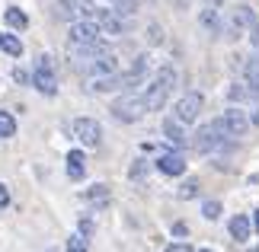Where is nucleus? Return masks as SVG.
Returning <instances> with one entry per match:
<instances>
[{
	"mask_svg": "<svg viewBox=\"0 0 259 252\" xmlns=\"http://www.w3.org/2000/svg\"><path fill=\"white\" fill-rule=\"evenodd\" d=\"M202 106H205V99L198 96V93H189V96H183L176 103V118L183 125H195L198 122V112H202Z\"/></svg>",
	"mask_w": 259,
	"mask_h": 252,
	"instance_id": "obj_8",
	"label": "nucleus"
},
{
	"mask_svg": "<svg viewBox=\"0 0 259 252\" xmlns=\"http://www.w3.org/2000/svg\"><path fill=\"white\" fill-rule=\"evenodd\" d=\"M106 188L109 185H93V191H87V198H106Z\"/></svg>",
	"mask_w": 259,
	"mask_h": 252,
	"instance_id": "obj_26",
	"label": "nucleus"
},
{
	"mask_svg": "<svg viewBox=\"0 0 259 252\" xmlns=\"http://www.w3.org/2000/svg\"><path fill=\"white\" fill-rule=\"evenodd\" d=\"M93 19H96V23H99V26L106 29V32H112V35H118V32H122V29H125V23H122V16H118L115 10H99V7H96V13H93Z\"/></svg>",
	"mask_w": 259,
	"mask_h": 252,
	"instance_id": "obj_11",
	"label": "nucleus"
},
{
	"mask_svg": "<svg viewBox=\"0 0 259 252\" xmlns=\"http://www.w3.org/2000/svg\"><path fill=\"white\" fill-rule=\"evenodd\" d=\"M87 246H90L87 233H71V239H67V249L71 252H87Z\"/></svg>",
	"mask_w": 259,
	"mask_h": 252,
	"instance_id": "obj_19",
	"label": "nucleus"
},
{
	"mask_svg": "<svg viewBox=\"0 0 259 252\" xmlns=\"http://www.w3.org/2000/svg\"><path fill=\"white\" fill-rule=\"evenodd\" d=\"M147 112V106H144V96H122V99H115L112 103V115L118 118V122H138Z\"/></svg>",
	"mask_w": 259,
	"mask_h": 252,
	"instance_id": "obj_4",
	"label": "nucleus"
},
{
	"mask_svg": "<svg viewBox=\"0 0 259 252\" xmlns=\"http://www.w3.org/2000/svg\"><path fill=\"white\" fill-rule=\"evenodd\" d=\"M214 128L221 131L224 137H240V134H246V131H250V115L240 112V109H227L224 115L214 118Z\"/></svg>",
	"mask_w": 259,
	"mask_h": 252,
	"instance_id": "obj_3",
	"label": "nucleus"
},
{
	"mask_svg": "<svg viewBox=\"0 0 259 252\" xmlns=\"http://www.w3.org/2000/svg\"><path fill=\"white\" fill-rule=\"evenodd\" d=\"M243 74L250 83H259V58H250V61L243 64Z\"/></svg>",
	"mask_w": 259,
	"mask_h": 252,
	"instance_id": "obj_20",
	"label": "nucleus"
},
{
	"mask_svg": "<svg viewBox=\"0 0 259 252\" xmlns=\"http://www.w3.org/2000/svg\"><path fill=\"white\" fill-rule=\"evenodd\" d=\"M151 42H154V45H160V42H163V35H160V26H151Z\"/></svg>",
	"mask_w": 259,
	"mask_h": 252,
	"instance_id": "obj_29",
	"label": "nucleus"
},
{
	"mask_svg": "<svg viewBox=\"0 0 259 252\" xmlns=\"http://www.w3.org/2000/svg\"><path fill=\"white\" fill-rule=\"evenodd\" d=\"M173 83H176V70L173 67H160V74H157L151 83H147V89H144L147 112H160V109L166 106V96H170Z\"/></svg>",
	"mask_w": 259,
	"mask_h": 252,
	"instance_id": "obj_1",
	"label": "nucleus"
},
{
	"mask_svg": "<svg viewBox=\"0 0 259 252\" xmlns=\"http://www.w3.org/2000/svg\"><path fill=\"white\" fill-rule=\"evenodd\" d=\"M166 252H192V246L189 243H173V246H166Z\"/></svg>",
	"mask_w": 259,
	"mask_h": 252,
	"instance_id": "obj_27",
	"label": "nucleus"
},
{
	"mask_svg": "<svg viewBox=\"0 0 259 252\" xmlns=\"http://www.w3.org/2000/svg\"><path fill=\"white\" fill-rule=\"evenodd\" d=\"M99 35H103V26L93 16H87L71 26V45H93V42H99Z\"/></svg>",
	"mask_w": 259,
	"mask_h": 252,
	"instance_id": "obj_6",
	"label": "nucleus"
},
{
	"mask_svg": "<svg viewBox=\"0 0 259 252\" xmlns=\"http://www.w3.org/2000/svg\"><path fill=\"white\" fill-rule=\"evenodd\" d=\"M144 74H138V70H132V74H106V77H93L90 80V89L93 93H115V89H128L132 83H141Z\"/></svg>",
	"mask_w": 259,
	"mask_h": 252,
	"instance_id": "obj_2",
	"label": "nucleus"
},
{
	"mask_svg": "<svg viewBox=\"0 0 259 252\" xmlns=\"http://www.w3.org/2000/svg\"><path fill=\"white\" fill-rule=\"evenodd\" d=\"M144 173H147V163H144V160H138V163L132 166V179H141Z\"/></svg>",
	"mask_w": 259,
	"mask_h": 252,
	"instance_id": "obj_24",
	"label": "nucleus"
},
{
	"mask_svg": "<svg viewBox=\"0 0 259 252\" xmlns=\"http://www.w3.org/2000/svg\"><path fill=\"white\" fill-rule=\"evenodd\" d=\"M250 122H253V125H259V109H256V112H253V118H250Z\"/></svg>",
	"mask_w": 259,
	"mask_h": 252,
	"instance_id": "obj_30",
	"label": "nucleus"
},
{
	"mask_svg": "<svg viewBox=\"0 0 259 252\" xmlns=\"http://www.w3.org/2000/svg\"><path fill=\"white\" fill-rule=\"evenodd\" d=\"M135 10H138L135 0H115V13L118 16H135Z\"/></svg>",
	"mask_w": 259,
	"mask_h": 252,
	"instance_id": "obj_21",
	"label": "nucleus"
},
{
	"mask_svg": "<svg viewBox=\"0 0 259 252\" xmlns=\"http://www.w3.org/2000/svg\"><path fill=\"white\" fill-rule=\"evenodd\" d=\"M195 195H198V182H186L179 188V198H195Z\"/></svg>",
	"mask_w": 259,
	"mask_h": 252,
	"instance_id": "obj_23",
	"label": "nucleus"
},
{
	"mask_svg": "<svg viewBox=\"0 0 259 252\" xmlns=\"http://www.w3.org/2000/svg\"><path fill=\"white\" fill-rule=\"evenodd\" d=\"M67 176L77 179V182L87 176V154L83 150H71V154H67Z\"/></svg>",
	"mask_w": 259,
	"mask_h": 252,
	"instance_id": "obj_12",
	"label": "nucleus"
},
{
	"mask_svg": "<svg viewBox=\"0 0 259 252\" xmlns=\"http://www.w3.org/2000/svg\"><path fill=\"white\" fill-rule=\"evenodd\" d=\"M61 7L74 10V13H80V16H93L96 13V7L90 4V0H61Z\"/></svg>",
	"mask_w": 259,
	"mask_h": 252,
	"instance_id": "obj_17",
	"label": "nucleus"
},
{
	"mask_svg": "<svg viewBox=\"0 0 259 252\" xmlns=\"http://www.w3.org/2000/svg\"><path fill=\"white\" fill-rule=\"evenodd\" d=\"M163 134H166V140H170V144H176V147H183V144H186L183 122H179V118H166V122H163Z\"/></svg>",
	"mask_w": 259,
	"mask_h": 252,
	"instance_id": "obj_13",
	"label": "nucleus"
},
{
	"mask_svg": "<svg viewBox=\"0 0 259 252\" xmlns=\"http://www.w3.org/2000/svg\"><path fill=\"white\" fill-rule=\"evenodd\" d=\"M10 205V191H7V185L0 182V208H7Z\"/></svg>",
	"mask_w": 259,
	"mask_h": 252,
	"instance_id": "obj_28",
	"label": "nucleus"
},
{
	"mask_svg": "<svg viewBox=\"0 0 259 252\" xmlns=\"http://www.w3.org/2000/svg\"><path fill=\"white\" fill-rule=\"evenodd\" d=\"M74 137L80 140L83 147H96L99 140H103V125L96 122V118H74Z\"/></svg>",
	"mask_w": 259,
	"mask_h": 252,
	"instance_id": "obj_7",
	"label": "nucleus"
},
{
	"mask_svg": "<svg viewBox=\"0 0 259 252\" xmlns=\"http://www.w3.org/2000/svg\"><path fill=\"white\" fill-rule=\"evenodd\" d=\"M253 227L259 230V208H256V217H253Z\"/></svg>",
	"mask_w": 259,
	"mask_h": 252,
	"instance_id": "obj_31",
	"label": "nucleus"
},
{
	"mask_svg": "<svg viewBox=\"0 0 259 252\" xmlns=\"http://www.w3.org/2000/svg\"><path fill=\"white\" fill-rule=\"evenodd\" d=\"M13 80H16V83H32V77H29L23 67H16V70H13Z\"/></svg>",
	"mask_w": 259,
	"mask_h": 252,
	"instance_id": "obj_25",
	"label": "nucleus"
},
{
	"mask_svg": "<svg viewBox=\"0 0 259 252\" xmlns=\"http://www.w3.org/2000/svg\"><path fill=\"white\" fill-rule=\"evenodd\" d=\"M157 169H160L163 176H183L186 173V157L183 154H163L157 160Z\"/></svg>",
	"mask_w": 259,
	"mask_h": 252,
	"instance_id": "obj_10",
	"label": "nucleus"
},
{
	"mask_svg": "<svg viewBox=\"0 0 259 252\" xmlns=\"http://www.w3.org/2000/svg\"><path fill=\"white\" fill-rule=\"evenodd\" d=\"M211 4H221V0H211Z\"/></svg>",
	"mask_w": 259,
	"mask_h": 252,
	"instance_id": "obj_33",
	"label": "nucleus"
},
{
	"mask_svg": "<svg viewBox=\"0 0 259 252\" xmlns=\"http://www.w3.org/2000/svg\"><path fill=\"white\" fill-rule=\"evenodd\" d=\"M4 19H7V26H10V29H19V32H23V29L29 26V16H26V13H23L19 7H7Z\"/></svg>",
	"mask_w": 259,
	"mask_h": 252,
	"instance_id": "obj_15",
	"label": "nucleus"
},
{
	"mask_svg": "<svg viewBox=\"0 0 259 252\" xmlns=\"http://www.w3.org/2000/svg\"><path fill=\"white\" fill-rule=\"evenodd\" d=\"M202 214H205L208 220H218V217H221V205H218V201H208V205L202 208Z\"/></svg>",
	"mask_w": 259,
	"mask_h": 252,
	"instance_id": "obj_22",
	"label": "nucleus"
},
{
	"mask_svg": "<svg viewBox=\"0 0 259 252\" xmlns=\"http://www.w3.org/2000/svg\"><path fill=\"white\" fill-rule=\"evenodd\" d=\"M227 227H231V236L234 239H240V243H243V239H250V217H246V214H234Z\"/></svg>",
	"mask_w": 259,
	"mask_h": 252,
	"instance_id": "obj_14",
	"label": "nucleus"
},
{
	"mask_svg": "<svg viewBox=\"0 0 259 252\" xmlns=\"http://www.w3.org/2000/svg\"><path fill=\"white\" fill-rule=\"evenodd\" d=\"M32 86L42 96H55L58 93V77H55V70H52V58H48V55L38 58V67H35V74H32Z\"/></svg>",
	"mask_w": 259,
	"mask_h": 252,
	"instance_id": "obj_5",
	"label": "nucleus"
},
{
	"mask_svg": "<svg viewBox=\"0 0 259 252\" xmlns=\"http://www.w3.org/2000/svg\"><path fill=\"white\" fill-rule=\"evenodd\" d=\"M48 252H58V249H48Z\"/></svg>",
	"mask_w": 259,
	"mask_h": 252,
	"instance_id": "obj_35",
	"label": "nucleus"
},
{
	"mask_svg": "<svg viewBox=\"0 0 259 252\" xmlns=\"http://www.w3.org/2000/svg\"><path fill=\"white\" fill-rule=\"evenodd\" d=\"M0 48H4L10 58H19V55H23V42H19L13 32H0Z\"/></svg>",
	"mask_w": 259,
	"mask_h": 252,
	"instance_id": "obj_16",
	"label": "nucleus"
},
{
	"mask_svg": "<svg viewBox=\"0 0 259 252\" xmlns=\"http://www.w3.org/2000/svg\"><path fill=\"white\" fill-rule=\"evenodd\" d=\"M250 252H259V246H253V249H250Z\"/></svg>",
	"mask_w": 259,
	"mask_h": 252,
	"instance_id": "obj_32",
	"label": "nucleus"
},
{
	"mask_svg": "<svg viewBox=\"0 0 259 252\" xmlns=\"http://www.w3.org/2000/svg\"><path fill=\"white\" fill-rule=\"evenodd\" d=\"M202 252H211V249H202Z\"/></svg>",
	"mask_w": 259,
	"mask_h": 252,
	"instance_id": "obj_34",
	"label": "nucleus"
},
{
	"mask_svg": "<svg viewBox=\"0 0 259 252\" xmlns=\"http://www.w3.org/2000/svg\"><path fill=\"white\" fill-rule=\"evenodd\" d=\"M16 134V118L10 112H0V137H13Z\"/></svg>",
	"mask_w": 259,
	"mask_h": 252,
	"instance_id": "obj_18",
	"label": "nucleus"
},
{
	"mask_svg": "<svg viewBox=\"0 0 259 252\" xmlns=\"http://www.w3.org/2000/svg\"><path fill=\"white\" fill-rule=\"evenodd\" d=\"M221 137H224V134L214 128V122H211V125H202V128L195 131V140H192V147L198 150V154H208V150H214L218 144H221Z\"/></svg>",
	"mask_w": 259,
	"mask_h": 252,
	"instance_id": "obj_9",
	"label": "nucleus"
}]
</instances>
